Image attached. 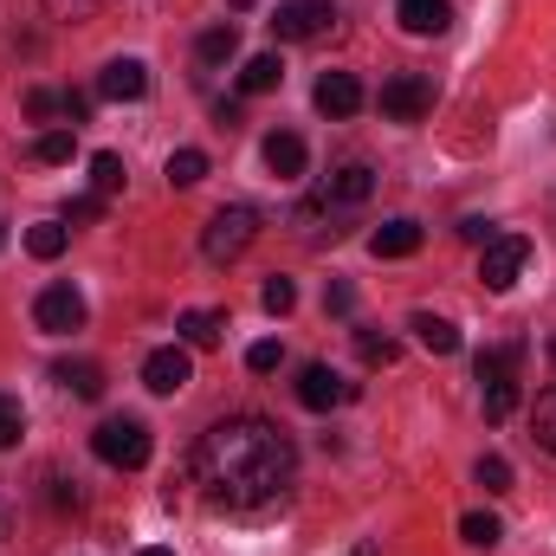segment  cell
Returning a JSON list of instances; mask_svg holds the SVG:
<instances>
[{
    "label": "cell",
    "mask_w": 556,
    "mask_h": 556,
    "mask_svg": "<svg viewBox=\"0 0 556 556\" xmlns=\"http://www.w3.org/2000/svg\"><path fill=\"white\" fill-rule=\"evenodd\" d=\"M551 356H556V343H551Z\"/></svg>",
    "instance_id": "ee69618b"
},
{
    "label": "cell",
    "mask_w": 556,
    "mask_h": 556,
    "mask_svg": "<svg viewBox=\"0 0 556 556\" xmlns=\"http://www.w3.org/2000/svg\"><path fill=\"white\" fill-rule=\"evenodd\" d=\"M278 363H285V343H273V337H266V343H253V350H247V369H253V376H273Z\"/></svg>",
    "instance_id": "d6a6232c"
},
{
    "label": "cell",
    "mask_w": 556,
    "mask_h": 556,
    "mask_svg": "<svg viewBox=\"0 0 556 556\" xmlns=\"http://www.w3.org/2000/svg\"><path fill=\"white\" fill-rule=\"evenodd\" d=\"M149 427H142L137 415H111L98 420V433H91V453L104 459V466H124V472H137V466H149Z\"/></svg>",
    "instance_id": "277c9868"
},
{
    "label": "cell",
    "mask_w": 556,
    "mask_h": 556,
    "mask_svg": "<svg viewBox=\"0 0 556 556\" xmlns=\"http://www.w3.org/2000/svg\"><path fill=\"white\" fill-rule=\"evenodd\" d=\"M395 20H402L408 33H420V39H433V33L453 26V7H446V0H395Z\"/></svg>",
    "instance_id": "5bb4252c"
},
{
    "label": "cell",
    "mask_w": 556,
    "mask_h": 556,
    "mask_svg": "<svg viewBox=\"0 0 556 556\" xmlns=\"http://www.w3.org/2000/svg\"><path fill=\"white\" fill-rule=\"evenodd\" d=\"M369 247H376V260H408V253H420V220H382L369 233Z\"/></svg>",
    "instance_id": "9a60e30c"
},
{
    "label": "cell",
    "mask_w": 556,
    "mask_h": 556,
    "mask_svg": "<svg viewBox=\"0 0 556 556\" xmlns=\"http://www.w3.org/2000/svg\"><path fill=\"white\" fill-rule=\"evenodd\" d=\"M260 304H266V311H273V317H285V311H291V304H298V285H291V278H266V285H260Z\"/></svg>",
    "instance_id": "83f0119b"
},
{
    "label": "cell",
    "mask_w": 556,
    "mask_h": 556,
    "mask_svg": "<svg viewBox=\"0 0 556 556\" xmlns=\"http://www.w3.org/2000/svg\"><path fill=\"white\" fill-rule=\"evenodd\" d=\"M408 330L420 337V350H427V356H453V350H459V324H446V317H433V311H415V317H408Z\"/></svg>",
    "instance_id": "2e32d148"
},
{
    "label": "cell",
    "mask_w": 556,
    "mask_h": 556,
    "mask_svg": "<svg viewBox=\"0 0 556 556\" xmlns=\"http://www.w3.org/2000/svg\"><path fill=\"white\" fill-rule=\"evenodd\" d=\"M98 7H104V0H46V13H52V20H91Z\"/></svg>",
    "instance_id": "836d02e7"
},
{
    "label": "cell",
    "mask_w": 556,
    "mask_h": 556,
    "mask_svg": "<svg viewBox=\"0 0 556 556\" xmlns=\"http://www.w3.org/2000/svg\"><path fill=\"white\" fill-rule=\"evenodd\" d=\"M459 538H466L472 551H492V544L505 538V525H498L492 511H466V518H459Z\"/></svg>",
    "instance_id": "484cf974"
},
{
    "label": "cell",
    "mask_w": 556,
    "mask_h": 556,
    "mask_svg": "<svg viewBox=\"0 0 556 556\" xmlns=\"http://www.w3.org/2000/svg\"><path fill=\"white\" fill-rule=\"evenodd\" d=\"M142 556H175V551H142Z\"/></svg>",
    "instance_id": "b9f144b4"
},
{
    "label": "cell",
    "mask_w": 556,
    "mask_h": 556,
    "mask_svg": "<svg viewBox=\"0 0 556 556\" xmlns=\"http://www.w3.org/2000/svg\"><path fill=\"white\" fill-rule=\"evenodd\" d=\"M194 350H214L220 343V330H227V311H181V324H175Z\"/></svg>",
    "instance_id": "d6986e66"
},
{
    "label": "cell",
    "mask_w": 556,
    "mask_h": 556,
    "mask_svg": "<svg viewBox=\"0 0 556 556\" xmlns=\"http://www.w3.org/2000/svg\"><path fill=\"white\" fill-rule=\"evenodd\" d=\"M194 181H207V155L201 149H175L168 155V188H194Z\"/></svg>",
    "instance_id": "603a6c76"
},
{
    "label": "cell",
    "mask_w": 556,
    "mask_h": 556,
    "mask_svg": "<svg viewBox=\"0 0 556 556\" xmlns=\"http://www.w3.org/2000/svg\"><path fill=\"white\" fill-rule=\"evenodd\" d=\"M356 356H363L369 369H389V363L402 356V343H395V337H382V330H356Z\"/></svg>",
    "instance_id": "d4e9b609"
},
{
    "label": "cell",
    "mask_w": 556,
    "mask_h": 556,
    "mask_svg": "<svg viewBox=\"0 0 556 556\" xmlns=\"http://www.w3.org/2000/svg\"><path fill=\"white\" fill-rule=\"evenodd\" d=\"M33 324H39L46 337H72V330H85V298H78L72 285H46V291L33 298Z\"/></svg>",
    "instance_id": "52a82bcc"
},
{
    "label": "cell",
    "mask_w": 556,
    "mask_h": 556,
    "mask_svg": "<svg viewBox=\"0 0 556 556\" xmlns=\"http://www.w3.org/2000/svg\"><path fill=\"white\" fill-rule=\"evenodd\" d=\"M78 155V137L72 130H46V137L33 142V162H46V168H59V162H72Z\"/></svg>",
    "instance_id": "4316f807"
},
{
    "label": "cell",
    "mask_w": 556,
    "mask_h": 556,
    "mask_svg": "<svg viewBox=\"0 0 556 556\" xmlns=\"http://www.w3.org/2000/svg\"><path fill=\"white\" fill-rule=\"evenodd\" d=\"M194 382V363H188V350L181 343H168V350H149L142 356V389L149 395H181Z\"/></svg>",
    "instance_id": "9c48e42d"
},
{
    "label": "cell",
    "mask_w": 556,
    "mask_h": 556,
    "mask_svg": "<svg viewBox=\"0 0 556 556\" xmlns=\"http://www.w3.org/2000/svg\"><path fill=\"white\" fill-rule=\"evenodd\" d=\"M531 266V240L525 233H498V240H485V253H479V278H485V291H511L518 278Z\"/></svg>",
    "instance_id": "5b68a950"
},
{
    "label": "cell",
    "mask_w": 556,
    "mask_h": 556,
    "mask_svg": "<svg viewBox=\"0 0 556 556\" xmlns=\"http://www.w3.org/2000/svg\"><path fill=\"white\" fill-rule=\"evenodd\" d=\"M26 117H59V98L52 91H26Z\"/></svg>",
    "instance_id": "74e56055"
},
{
    "label": "cell",
    "mask_w": 556,
    "mask_h": 556,
    "mask_svg": "<svg viewBox=\"0 0 556 556\" xmlns=\"http://www.w3.org/2000/svg\"><path fill=\"white\" fill-rule=\"evenodd\" d=\"M253 240H260V214H253L247 201L214 207V214H207V227H201V253H207V266H233Z\"/></svg>",
    "instance_id": "7a4b0ae2"
},
{
    "label": "cell",
    "mask_w": 556,
    "mask_h": 556,
    "mask_svg": "<svg viewBox=\"0 0 556 556\" xmlns=\"http://www.w3.org/2000/svg\"><path fill=\"white\" fill-rule=\"evenodd\" d=\"M26 253H33V260H59V253H65V220H39V227H26Z\"/></svg>",
    "instance_id": "cb8c5ba5"
},
{
    "label": "cell",
    "mask_w": 556,
    "mask_h": 556,
    "mask_svg": "<svg viewBox=\"0 0 556 556\" xmlns=\"http://www.w3.org/2000/svg\"><path fill=\"white\" fill-rule=\"evenodd\" d=\"M330 207H363L369 194H376V168L369 162H343V168H330L324 175V188H317Z\"/></svg>",
    "instance_id": "8fae6325"
},
{
    "label": "cell",
    "mask_w": 556,
    "mask_h": 556,
    "mask_svg": "<svg viewBox=\"0 0 556 556\" xmlns=\"http://www.w3.org/2000/svg\"><path fill=\"white\" fill-rule=\"evenodd\" d=\"M52 505H59V511H72V505H78V485H65V479H52Z\"/></svg>",
    "instance_id": "ab89813d"
},
{
    "label": "cell",
    "mask_w": 556,
    "mask_h": 556,
    "mask_svg": "<svg viewBox=\"0 0 556 556\" xmlns=\"http://www.w3.org/2000/svg\"><path fill=\"white\" fill-rule=\"evenodd\" d=\"M266 168H273L278 181H298V175H304V137L273 130V137H266Z\"/></svg>",
    "instance_id": "e0dca14e"
},
{
    "label": "cell",
    "mask_w": 556,
    "mask_h": 556,
    "mask_svg": "<svg viewBox=\"0 0 556 556\" xmlns=\"http://www.w3.org/2000/svg\"><path fill=\"white\" fill-rule=\"evenodd\" d=\"M117 188H124V155H117V149H98V155H91V194L111 201Z\"/></svg>",
    "instance_id": "7402d4cb"
},
{
    "label": "cell",
    "mask_w": 556,
    "mask_h": 556,
    "mask_svg": "<svg viewBox=\"0 0 556 556\" xmlns=\"http://www.w3.org/2000/svg\"><path fill=\"white\" fill-rule=\"evenodd\" d=\"M214 124H220V130H240L247 117H240V104H227V98H220V104H214Z\"/></svg>",
    "instance_id": "f35d334b"
},
{
    "label": "cell",
    "mask_w": 556,
    "mask_h": 556,
    "mask_svg": "<svg viewBox=\"0 0 556 556\" xmlns=\"http://www.w3.org/2000/svg\"><path fill=\"white\" fill-rule=\"evenodd\" d=\"M350 395H356V389H350L330 363H304V369H298V402H304L311 415H330V408H343Z\"/></svg>",
    "instance_id": "30bf717a"
},
{
    "label": "cell",
    "mask_w": 556,
    "mask_h": 556,
    "mask_svg": "<svg viewBox=\"0 0 556 556\" xmlns=\"http://www.w3.org/2000/svg\"><path fill=\"white\" fill-rule=\"evenodd\" d=\"M324 311H330V317H350V311H356V291H350V285L337 278V285L324 291Z\"/></svg>",
    "instance_id": "e575fe53"
},
{
    "label": "cell",
    "mask_w": 556,
    "mask_h": 556,
    "mask_svg": "<svg viewBox=\"0 0 556 556\" xmlns=\"http://www.w3.org/2000/svg\"><path fill=\"white\" fill-rule=\"evenodd\" d=\"M311 98H317V111H324V117H356V111H363V85H356L350 72H324Z\"/></svg>",
    "instance_id": "4fadbf2b"
},
{
    "label": "cell",
    "mask_w": 556,
    "mask_h": 556,
    "mask_svg": "<svg viewBox=\"0 0 556 556\" xmlns=\"http://www.w3.org/2000/svg\"><path fill=\"white\" fill-rule=\"evenodd\" d=\"M337 26V7L330 0H285L273 13V33L278 39H291V46H304V39H324Z\"/></svg>",
    "instance_id": "8992f818"
},
{
    "label": "cell",
    "mask_w": 556,
    "mask_h": 556,
    "mask_svg": "<svg viewBox=\"0 0 556 556\" xmlns=\"http://www.w3.org/2000/svg\"><path fill=\"white\" fill-rule=\"evenodd\" d=\"M459 240L485 247V240H498V233H492V220H485V214H466V220H459Z\"/></svg>",
    "instance_id": "8d00e7d4"
},
{
    "label": "cell",
    "mask_w": 556,
    "mask_h": 556,
    "mask_svg": "<svg viewBox=\"0 0 556 556\" xmlns=\"http://www.w3.org/2000/svg\"><path fill=\"white\" fill-rule=\"evenodd\" d=\"M518 363H525V350H518V343H505V350H485V356H479L485 420H511V408H518Z\"/></svg>",
    "instance_id": "3957f363"
},
{
    "label": "cell",
    "mask_w": 556,
    "mask_h": 556,
    "mask_svg": "<svg viewBox=\"0 0 556 556\" xmlns=\"http://www.w3.org/2000/svg\"><path fill=\"white\" fill-rule=\"evenodd\" d=\"M59 117L85 124V117H91V91H65V98H59Z\"/></svg>",
    "instance_id": "d590c367"
},
{
    "label": "cell",
    "mask_w": 556,
    "mask_h": 556,
    "mask_svg": "<svg viewBox=\"0 0 556 556\" xmlns=\"http://www.w3.org/2000/svg\"><path fill=\"white\" fill-rule=\"evenodd\" d=\"M350 556H376V544H356V551H350Z\"/></svg>",
    "instance_id": "60d3db41"
},
{
    "label": "cell",
    "mask_w": 556,
    "mask_h": 556,
    "mask_svg": "<svg viewBox=\"0 0 556 556\" xmlns=\"http://www.w3.org/2000/svg\"><path fill=\"white\" fill-rule=\"evenodd\" d=\"M65 220H72V227H98V220H104V194H72V201H65Z\"/></svg>",
    "instance_id": "f546056e"
},
{
    "label": "cell",
    "mask_w": 556,
    "mask_h": 556,
    "mask_svg": "<svg viewBox=\"0 0 556 556\" xmlns=\"http://www.w3.org/2000/svg\"><path fill=\"white\" fill-rule=\"evenodd\" d=\"M479 485H485V492H511V459H505V453H485V459H479Z\"/></svg>",
    "instance_id": "4dcf8cb0"
},
{
    "label": "cell",
    "mask_w": 556,
    "mask_h": 556,
    "mask_svg": "<svg viewBox=\"0 0 556 556\" xmlns=\"http://www.w3.org/2000/svg\"><path fill=\"white\" fill-rule=\"evenodd\" d=\"M98 98H111V104L149 98V65H142V59H111V65L98 72Z\"/></svg>",
    "instance_id": "7c38bea8"
},
{
    "label": "cell",
    "mask_w": 556,
    "mask_h": 556,
    "mask_svg": "<svg viewBox=\"0 0 556 556\" xmlns=\"http://www.w3.org/2000/svg\"><path fill=\"white\" fill-rule=\"evenodd\" d=\"M278 78H285L278 52H260V59H247V72H240V91H247V98H266V91H278Z\"/></svg>",
    "instance_id": "44dd1931"
},
{
    "label": "cell",
    "mask_w": 556,
    "mask_h": 556,
    "mask_svg": "<svg viewBox=\"0 0 556 556\" xmlns=\"http://www.w3.org/2000/svg\"><path fill=\"white\" fill-rule=\"evenodd\" d=\"M194 52H201V65H227L233 52H240V26L227 20V26H207L201 39H194Z\"/></svg>",
    "instance_id": "ffe728a7"
},
{
    "label": "cell",
    "mask_w": 556,
    "mask_h": 556,
    "mask_svg": "<svg viewBox=\"0 0 556 556\" xmlns=\"http://www.w3.org/2000/svg\"><path fill=\"white\" fill-rule=\"evenodd\" d=\"M531 433H538V446L544 453H556V389L538 402V415H531Z\"/></svg>",
    "instance_id": "1f68e13d"
},
{
    "label": "cell",
    "mask_w": 556,
    "mask_h": 556,
    "mask_svg": "<svg viewBox=\"0 0 556 556\" xmlns=\"http://www.w3.org/2000/svg\"><path fill=\"white\" fill-rule=\"evenodd\" d=\"M52 382H59V389H72L78 402H98V395H104V369H98V363H59V369H52Z\"/></svg>",
    "instance_id": "ac0fdd59"
},
{
    "label": "cell",
    "mask_w": 556,
    "mask_h": 556,
    "mask_svg": "<svg viewBox=\"0 0 556 556\" xmlns=\"http://www.w3.org/2000/svg\"><path fill=\"white\" fill-rule=\"evenodd\" d=\"M20 433H26V408H20L13 395H0V453L20 446Z\"/></svg>",
    "instance_id": "f1b7e54d"
},
{
    "label": "cell",
    "mask_w": 556,
    "mask_h": 556,
    "mask_svg": "<svg viewBox=\"0 0 556 556\" xmlns=\"http://www.w3.org/2000/svg\"><path fill=\"white\" fill-rule=\"evenodd\" d=\"M0 247H7V227H0Z\"/></svg>",
    "instance_id": "7bdbcfd3"
},
{
    "label": "cell",
    "mask_w": 556,
    "mask_h": 556,
    "mask_svg": "<svg viewBox=\"0 0 556 556\" xmlns=\"http://www.w3.org/2000/svg\"><path fill=\"white\" fill-rule=\"evenodd\" d=\"M382 117H395V124H420L427 111H433V85L420 78V72H402V78H389L382 85Z\"/></svg>",
    "instance_id": "ba28073f"
},
{
    "label": "cell",
    "mask_w": 556,
    "mask_h": 556,
    "mask_svg": "<svg viewBox=\"0 0 556 556\" xmlns=\"http://www.w3.org/2000/svg\"><path fill=\"white\" fill-rule=\"evenodd\" d=\"M194 479L227 511H266V505L285 498V485L298 479V446H291V433L273 427V420L227 415L201 433Z\"/></svg>",
    "instance_id": "6da1fadb"
}]
</instances>
